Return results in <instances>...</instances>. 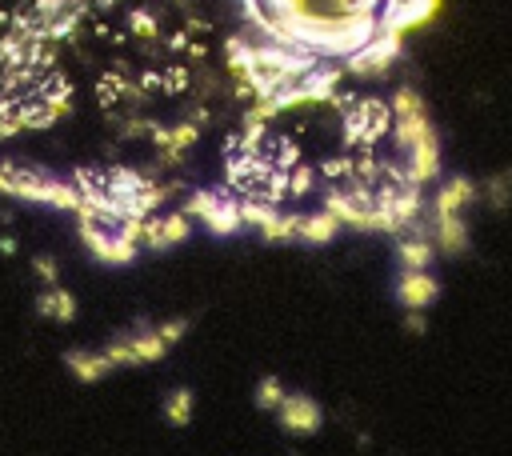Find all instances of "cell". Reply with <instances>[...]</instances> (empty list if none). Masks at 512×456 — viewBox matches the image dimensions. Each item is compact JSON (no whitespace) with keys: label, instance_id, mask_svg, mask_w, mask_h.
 <instances>
[{"label":"cell","instance_id":"22","mask_svg":"<svg viewBox=\"0 0 512 456\" xmlns=\"http://www.w3.org/2000/svg\"><path fill=\"white\" fill-rule=\"evenodd\" d=\"M480 192H484V200H488L492 208H508V204H512V172H496Z\"/></svg>","mask_w":512,"mask_h":456},{"label":"cell","instance_id":"2","mask_svg":"<svg viewBox=\"0 0 512 456\" xmlns=\"http://www.w3.org/2000/svg\"><path fill=\"white\" fill-rule=\"evenodd\" d=\"M140 228L144 220H124L112 212H84L76 216V236L84 244V252L104 264V268H124L140 256Z\"/></svg>","mask_w":512,"mask_h":456},{"label":"cell","instance_id":"12","mask_svg":"<svg viewBox=\"0 0 512 456\" xmlns=\"http://www.w3.org/2000/svg\"><path fill=\"white\" fill-rule=\"evenodd\" d=\"M424 232H428V240L436 244V256H464L468 244H472L468 216H432V212H428Z\"/></svg>","mask_w":512,"mask_h":456},{"label":"cell","instance_id":"9","mask_svg":"<svg viewBox=\"0 0 512 456\" xmlns=\"http://www.w3.org/2000/svg\"><path fill=\"white\" fill-rule=\"evenodd\" d=\"M192 236V220L184 212H152L140 228V244L152 252H168Z\"/></svg>","mask_w":512,"mask_h":456},{"label":"cell","instance_id":"10","mask_svg":"<svg viewBox=\"0 0 512 456\" xmlns=\"http://www.w3.org/2000/svg\"><path fill=\"white\" fill-rule=\"evenodd\" d=\"M276 420H280V428L288 436H312V432H320L324 412L308 392H288L280 400V408H276Z\"/></svg>","mask_w":512,"mask_h":456},{"label":"cell","instance_id":"23","mask_svg":"<svg viewBox=\"0 0 512 456\" xmlns=\"http://www.w3.org/2000/svg\"><path fill=\"white\" fill-rule=\"evenodd\" d=\"M32 272L44 280V288H48V284H60V280H56V260H52V256H36V260H32Z\"/></svg>","mask_w":512,"mask_h":456},{"label":"cell","instance_id":"3","mask_svg":"<svg viewBox=\"0 0 512 456\" xmlns=\"http://www.w3.org/2000/svg\"><path fill=\"white\" fill-rule=\"evenodd\" d=\"M0 196L24 200V204H40L52 212H72L80 216V192L72 184V176H56L48 168H28V164H8L0 160Z\"/></svg>","mask_w":512,"mask_h":456},{"label":"cell","instance_id":"16","mask_svg":"<svg viewBox=\"0 0 512 456\" xmlns=\"http://www.w3.org/2000/svg\"><path fill=\"white\" fill-rule=\"evenodd\" d=\"M340 236V224L332 212H296V244H308V248H320V244H332Z\"/></svg>","mask_w":512,"mask_h":456},{"label":"cell","instance_id":"6","mask_svg":"<svg viewBox=\"0 0 512 456\" xmlns=\"http://www.w3.org/2000/svg\"><path fill=\"white\" fill-rule=\"evenodd\" d=\"M324 212H332L340 228H352V232H380L376 192H372V188L332 184V188L324 192Z\"/></svg>","mask_w":512,"mask_h":456},{"label":"cell","instance_id":"18","mask_svg":"<svg viewBox=\"0 0 512 456\" xmlns=\"http://www.w3.org/2000/svg\"><path fill=\"white\" fill-rule=\"evenodd\" d=\"M36 312L56 320V324H68L76 316V296L64 288V284H48L40 296H36Z\"/></svg>","mask_w":512,"mask_h":456},{"label":"cell","instance_id":"11","mask_svg":"<svg viewBox=\"0 0 512 456\" xmlns=\"http://www.w3.org/2000/svg\"><path fill=\"white\" fill-rule=\"evenodd\" d=\"M436 12H440V0H384L380 4V28L404 36V32L428 24Z\"/></svg>","mask_w":512,"mask_h":456},{"label":"cell","instance_id":"1","mask_svg":"<svg viewBox=\"0 0 512 456\" xmlns=\"http://www.w3.org/2000/svg\"><path fill=\"white\" fill-rule=\"evenodd\" d=\"M392 108V144H396V164L404 172L408 184L424 188V184H436L440 180V136L428 120V108L420 100V92L412 88H400L392 92L388 100Z\"/></svg>","mask_w":512,"mask_h":456},{"label":"cell","instance_id":"20","mask_svg":"<svg viewBox=\"0 0 512 456\" xmlns=\"http://www.w3.org/2000/svg\"><path fill=\"white\" fill-rule=\"evenodd\" d=\"M192 408H196V396H192V388H184V384L164 396V420H168L172 428L192 424Z\"/></svg>","mask_w":512,"mask_h":456},{"label":"cell","instance_id":"17","mask_svg":"<svg viewBox=\"0 0 512 456\" xmlns=\"http://www.w3.org/2000/svg\"><path fill=\"white\" fill-rule=\"evenodd\" d=\"M64 368H68L80 384H96V380H104L108 372H116L112 360L104 356V348H72V352L64 356Z\"/></svg>","mask_w":512,"mask_h":456},{"label":"cell","instance_id":"5","mask_svg":"<svg viewBox=\"0 0 512 456\" xmlns=\"http://www.w3.org/2000/svg\"><path fill=\"white\" fill-rule=\"evenodd\" d=\"M180 212L188 220L204 224L212 236H236V232H244L240 196L236 192H224V188H192L184 196V208Z\"/></svg>","mask_w":512,"mask_h":456},{"label":"cell","instance_id":"19","mask_svg":"<svg viewBox=\"0 0 512 456\" xmlns=\"http://www.w3.org/2000/svg\"><path fill=\"white\" fill-rule=\"evenodd\" d=\"M192 140H196V128H192V124H160V128L152 132V144L160 148L164 160H180Z\"/></svg>","mask_w":512,"mask_h":456},{"label":"cell","instance_id":"8","mask_svg":"<svg viewBox=\"0 0 512 456\" xmlns=\"http://www.w3.org/2000/svg\"><path fill=\"white\" fill-rule=\"evenodd\" d=\"M400 52H404V36L380 28L364 48H356V52L344 60V72H352L356 80H380V76L400 60Z\"/></svg>","mask_w":512,"mask_h":456},{"label":"cell","instance_id":"7","mask_svg":"<svg viewBox=\"0 0 512 456\" xmlns=\"http://www.w3.org/2000/svg\"><path fill=\"white\" fill-rule=\"evenodd\" d=\"M340 108H344V136L352 144L372 148L392 128V108L384 100H372V96H364V100H340Z\"/></svg>","mask_w":512,"mask_h":456},{"label":"cell","instance_id":"4","mask_svg":"<svg viewBox=\"0 0 512 456\" xmlns=\"http://www.w3.org/2000/svg\"><path fill=\"white\" fill-rule=\"evenodd\" d=\"M192 328L188 316H172V320H160V324H136L128 332H116L108 344H104V356L112 360V368H140V364H156L160 356H168L184 332Z\"/></svg>","mask_w":512,"mask_h":456},{"label":"cell","instance_id":"13","mask_svg":"<svg viewBox=\"0 0 512 456\" xmlns=\"http://www.w3.org/2000/svg\"><path fill=\"white\" fill-rule=\"evenodd\" d=\"M476 196H480V188H476L468 176H448V180L436 188L428 212H432V216H468V208L476 204Z\"/></svg>","mask_w":512,"mask_h":456},{"label":"cell","instance_id":"21","mask_svg":"<svg viewBox=\"0 0 512 456\" xmlns=\"http://www.w3.org/2000/svg\"><path fill=\"white\" fill-rule=\"evenodd\" d=\"M252 396H256V408H264V412H276V408H280V400L288 396V388H284L276 376H260Z\"/></svg>","mask_w":512,"mask_h":456},{"label":"cell","instance_id":"14","mask_svg":"<svg viewBox=\"0 0 512 456\" xmlns=\"http://www.w3.org/2000/svg\"><path fill=\"white\" fill-rule=\"evenodd\" d=\"M392 292H396V304H400L404 312H424V308L436 304L440 284H436L432 272H400Z\"/></svg>","mask_w":512,"mask_h":456},{"label":"cell","instance_id":"15","mask_svg":"<svg viewBox=\"0 0 512 456\" xmlns=\"http://www.w3.org/2000/svg\"><path fill=\"white\" fill-rule=\"evenodd\" d=\"M432 260H436V244L428 240L424 228L396 236V268L400 272H432Z\"/></svg>","mask_w":512,"mask_h":456}]
</instances>
